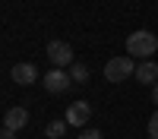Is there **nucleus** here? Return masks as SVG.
<instances>
[{
	"instance_id": "nucleus-1",
	"label": "nucleus",
	"mask_w": 158,
	"mask_h": 139,
	"mask_svg": "<svg viewBox=\"0 0 158 139\" xmlns=\"http://www.w3.org/2000/svg\"><path fill=\"white\" fill-rule=\"evenodd\" d=\"M158 51V38L149 32V29H139V32H133V35H127V57H139V60H146V57H152Z\"/></svg>"
},
{
	"instance_id": "nucleus-2",
	"label": "nucleus",
	"mask_w": 158,
	"mask_h": 139,
	"mask_svg": "<svg viewBox=\"0 0 158 139\" xmlns=\"http://www.w3.org/2000/svg\"><path fill=\"white\" fill-rule=\"evenodd\" d=\"M136 73V63H133V57H111L108 63H104V79L108 82H123V79H130V76Z\"/></svg>"
},
{
	"instance_id": "nucleus-3",
	"label": "nucleus",
	"mask_w": 158,
	"mask_h": 139,
	"mask_svg": "<svg viewBox=\"0 0 158 139\" xmlns=\"http://www.w3.org/2000/svg\"><path fill=\"white\" fill-rule=\"evenodd\" d=\"M48 60L54 63V70H63V67H73V47L67 41H51L48 44Z\"/></svg>"
},
{
	"instance_id": "nucleus-4",
	"label": "nucleus",
	"mask_w": 158,
	"mask_h": 139,
	"mask_svg": "<svg viewBox=\"0 0 158 139\" xmlns=\"http://www.w3.org/2000/svg\"><path fill=\"white\" fill-rule=\"evenodd\" d=\"M41 82H44V88L51 95H63L67 88H73V79H70L67 70H51V73L41 76Z\"/></svg>"
},
{
	"instance_id": "nucleus-5",
	"label": "nucleus",
	"mask_w": 158,
	"mask_h": 139,
	"mask_svg": "<svg viewBox=\"0 0 158 139\" xmlns=\"http://www.w3.org/2000/svg\"><path fill=\"white\" fill-rule=\"evenodd\" d=\"M89 117H92V108H89V101H73V104L67 108V120L70 126H85L89 123Z\"/></svg>"
},
{
	"instance_id": "nucleus-6",
	"label": "nucleus",
	"mask_w": 158,
	"mask_h": 139,
	"mask_svg": "<svg viewBox=\"0 0 158 139\" xmlns=\"http://www.w3.org/2000/svg\"><path fill=\"white\" fill-rule=\"evenodd\" d=\"M10 76H13L16 85H32V82H38V67L35 63H16Z\"/></svg>"
},
{
	"instance_id": "nucleus-7",
	"label": "nucleus",
	"mask_w": 158,
	"mask_h": 139,
	"mask_svg": "<svg viewBox=\"0 0 158 139\" xmlns=\"http://www.w3.org/2000/svg\"><path fill=\"white\" fill-rule=\"evenodd\" d=\"M25 123H29V111H25V108H10V111L3 114V126H6V130H13V133L22 130Z\"/></svg>"
},
{
	"instance_id": "nucleus-8",
	"label": "nucleus",
	"mask_w": 158,
	"mask_h": 139,
	"mask_svg": "<svg viewBox=\"0 0 158 139\" xmlns=\"http://www.w3.org/2000/svg\"><path fill=\"white\" fill-rule=\"evenodd\" d=\"M136 82H142V85H155L158 82V63H152V60H142L139 67H136Z\"/></svg>"
},
{
	"instance_id": "nucleus-9",
	"label": "nucleus",
	"mask_w": 158,
	"mask_h": 139,
	"mask_svg": "<svg viewBox=\"0 0 158 139\" xmlns=\"http://www.w3.org/2000/svg\"><path fill=\"white\" fill-rule=\"evenodd\" d=\"M67 126H70L67 120H51L48 130H44V136H48V139H60L63 133H67Z\"/></svg>"
},
{
	"instance_id": "nucleus-10",
	"label": "nucleus",
	"mask_w": 158,
	"mask_h": 139,
	"mask_svg": "<svg viewBox=\"0 0 158 139\" xmlns=\"http://www.w3.org/2000/svg\"><path fill=\"white\" fill-rule=\"evenodd\" d=\"M70 79L73 82H85L89 79V70L82 67V63H73V67H70Z\"/></svg>"
},
{
	"instance_id": "nucleus-11",
	"label": "nucleus",
	"mask_w": 158,
	"mask_h": 139,
	"mask_svg": "<svg viewBox=\"0 0 158 139\" xmlns=\"http://www.w3.org/2000/svg\"><path fill=\"white\" fill-rule=\"evenodd\" d=\"M149 139H158V111L149 117Z\"/></svg>"
},
{
	"instance_id": "nucleus-12",
	"label": "nucleus",
	"mask_w": 158,
	"mask_h": 139,
	"mask_svg": "<svg viewBox=\"0 0 158 139\" xmlns=\"http://www.w3.org/2000/svg\"><path fill=\"white\" fill-rule=\"evenodd\" d=\"M79 139H101V130H85Z\"/></svg>"
},
{
	"instance_id": "nucleus-13",
	"label": "nucleus",
	"mask_w": 158,
	"mask_h": 139,
	"mask_svg": "<svg viewBox=\"0 0 158 139\" xmlns=\"http://www.w3.org/2000/svg\"><path fill=\"white\" fill-rule=\"evenodd\" d=\"M0 139H16V133H13V130H6V126H3V130H0Z\"/></svg>"
},
{
	"instance_id": "nucleus-14",
	"label": "nucleus",
	"mask_w": 158,
	"mask_h": 139,
	"mask_svg": "<svg viewBox=\"0 0 158 139\" xmlns=\"http://www.w3.org/2000/svg\"><path fill=\"white\" fill-rule=\"evenodd\" d=\"M152 101H155V104H158V82L152 85Z\"/></svg>"
}]
</instances>
